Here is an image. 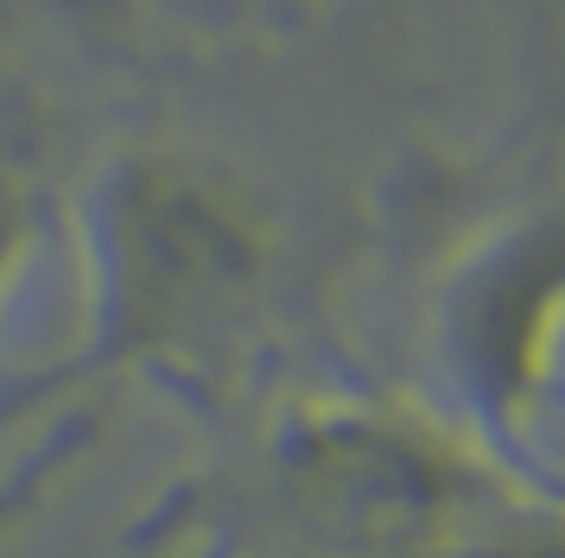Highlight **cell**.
Listing matches in <instances>:
<instances>
[{
    "label": "cell",
    "mask_w": 565,
    "mask_h": 558,
    "mask_svg": "<svg viewBox=\"0 0 565 558\" xmlns=\"http://www.w3.org/2000/svg\"><path fill=\"white\" fill-rule=\"evenodd\" d=\"M83 311L71 350L0 380V451L115 380L216 394L242 368L274 286L267 203L216 159L179 147L108 152L71 191ZM103 412V406H96Z\"/></svg>",
    "instance_id": "6da1fadb"
},
{
    "label": "cell",
    "mask_w": 565,
    "mask_h": 558,
    "mask_svg": "<svg viewBox=\"0 0 565 558\" xmlns=\"http://www.w3.org/2000/svg\"><path fill=\"white\" fill-rule=\"evenodd\" d=\"M527 489L445 412L311 387L230 463L159 495L140 533L191 539V558H470Z\"/></svg>",
    "instance_id": "7a4b0ae2"
},
{
    "label": "cell",
    "mask_w": 565,
    "mask_h": 558,
    "mask_svg": "<svg viewBox=\"0 0 565 558\" xmlns=\"http://www.w3.org/2000/svg\"><path fill=\"white\" fill-rule=\"evenodd\" d=\"M445 419L514 476H559L540 431L565 406V197L489 223L433 292Z\"/></svg>",
    "instance_id": "3957f363"
},
{
    "label": "cell",
    "mask_w": 565,
    "mask_h": 558,
    "mask_svg": "<svg viewBox=\"0 0 565 558\" xmlns=\"http://www.w3.org/2000/svg\"><path fill=\"white\" fill-rule=\"evenodd\" d=\"M140 7H153L159 20L198 25V32H230V39L286 32L311 13V0H140Z\"/></svg>",
    "instance_id": "277c9868"
}]
</instances>
